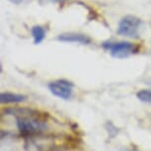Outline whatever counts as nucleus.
Wrapping results in <instances>:
<instances>
[{
    "label": "nucleus",
    "mask_w": 151,
    "mask_h": 151,
    "mask_svg": "<svg viewBox=\"0 0 151 151\" xmlns=\"http://www.w3.org/2000/svg\"><path fill=\"white\" fill-rule=\"evenodd\" d=\"M141 25V20L135 16L127 15L124 17L119 23L118 34L127 38H136Z\"/></svg>",
    "instance_id": "obj_3"
},
{
    "label": "nucleus",
    "mask_w": 151,
    "mask_h": 151,
    "mask_svg": "<svg viewBox=\"0 0 151 151\" xmlns=\"http://www.w3.org/2000/svg\"><path fill=\"white\" fill-rule=\"evenodd\" d=\"M42 2H45V3H58V2H62L65 0H41Z\"/></svg>",
    "instance_id": "obj_11"
},
{
    "label": "nucleus",
    "mask_w": 151,
    "mask_h": 151,
    "mask_svg": "<svg viewBox=\"0 0 151 151\" xmlns=\"http://www.w3.org/2000/svg\"><path fill=\"white\" fill-rule=\"evenodd\" d=\"M119 151H139V150L137 149V147L134 146V145H132V146L122 147Z\"/></svg>",
    "instance_id": "obj_10"
},
{
    "label": "nucleus",
    "mask_w": 151,
    "mask_h": 151,
    "mask_svg": "<svg viewBox=\"0 0 151 151\" xmlns=\"http://www.w3.org/2000/svg\"><path fill=\"white\" fill-rule=\"evenodd\" d=\"M32 36L34 38V44L40 45L45 38V31L42 26H34L32 28Z\"/></svg>",
    "instance_id": "obj_7"
},
{
    "label": "nucleus",
    "mask_w": 151,
    "mask_h": 151,
    "mask_svg": "<svg viewBox=\"0 0 151 151\" xmlns=\"http://www.w3.org/2000/svg\"><path fill=\"white\" fill-rule=\"evenodd\" d=\"M58 40L64 42H77L81 45H89L91 42V38L84 34L79 33H64L58 37Z\"/></svg>",
    "instance_id": "obj_5"
},
{
    "label": "nucleus",
    "mask_w": 151,
    "mask_h": 151,
    "mask_svg": "<svg viewBox=\"0 0 151 151\" xmlns=\"http://www.w3.org/2000/svg\"><path fill=\"white\" fill-rule=\"evenodd\" d=\"M10 2H12L14 4H21L23 2H25L26 0H9Z\"/></svg>",
    "instance_id": "obj_12"
},
{
    "label": "nucleus",
    "mask_w": 151,
    "mask_h": 151,
    "mask_svg": "<svg viewBox=\"0 0 151 151\" xmlns=\"http://www.w3.org/2000/svg\"><path fill=\"white\" fill-rule=\"evenodd\" d=\"M106 127H107V129H108V132L110 133V137H111V138L115 137V136L119 133L118 129H116V127L115 125H114L111 122H107Z\"/></svg>",
    "instance_id": "obj_9"
},
{
    "label": "nucleus",
    "mask_w": 151,
    "mask_h": 151,
    "mask_svg": "<svg viewBox=\"0 0 151 151\" xmlns=\"http://www.w3.org/2000/svg\"><path fill=\"white\" fill-rule=\"evenodd\" d=\"M27 99V96L22 95V94H15V93H1L0 95V102L1 104H11V103H21Z\"/></svg>",
    "instance_id": "obj_6"
},
{
    "label": "nucleus",
    "mask_w": 151,
    "mask_h": 151,
    "mask_svg": "<svg viewBox=\"0 0 151 151\" xmlns=\"http://www.w3.org/2000/svg\"><path fill=\"white\" fill-rule=\"evenodd\" d=\"M136 97L139 101L143 102L146 104H151V90L149 89H143L136 93Z\"/></svg>",
    "instance_id": "obj_8"
},
{
    "label": "nucleus",
    "mask_w": 151,
    "mask_h": 151,
    "mask_svg": "<svg viewBox=\"0 0 151 151\" xmlns=\"http://www.w3.org/2000/svg\"><path fill=\"white\" fill-rule=\"evenodd\" d=\"M73 87V83L65 79H59V80L52 81L48 84V89L52 94L62 100H69L72 97Z\"/></svg>",
    "instance_id": "obj_4"
},
{
    "label": "nucleus",
    "mask_w": 151,
    "mask_h": 151,
    "mask_svg": "<svg viewBox=\"0 0 151 151\" xmlns=\"http://www.w3.org/2000/svg\"><path fill=\"white\" fill-rule=\"evenodd\" d=\"M103 47L109 50L111 55L116 58H129L133 52H137V47L129 42H105Z\"/></svg>",
    "instance_id": "obj_2"
},
{
    "label": "nucleus",
    "mask_w": 151,
    "mask_h": 151,
    "mask_svg": "<svg viewBox=\"0 0 151 151\" xmlns=\"http://www.w3.org/2000/svg\"><path fill=\"white\" fill-rule=\"evenodd\" d=\"M10 115L15 116L17 129L23 136H33L47 129V122L38 113L26 109H11Z\"/></svg>",
    "instance_id": "obj_1"
},
{
    "label": "nucleus",
    "mask_w": 151,
    "mask_h": 151,
    "mask_svg": "<svg viewBox=\"0 0 151 151\" xmlns=\"http://www.w3.org/2000/svg\"><path fill=\"white\" fill-rule=\"evenodd\" d=\"M59 151H60V150H59Z\"/></svg>",
    "instance_id": "obj_13"
}]
</instances>
